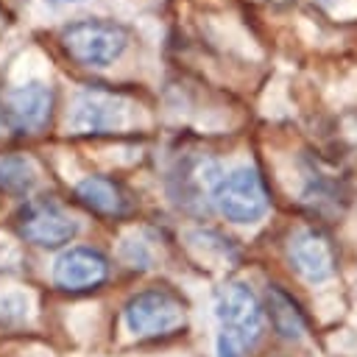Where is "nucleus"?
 Segmentation results:
<instances>
[{
	"label": "nucleus",
	"instance_id": "2",
	"mask_svg": "<svg viewBox=\"0 0 357 357\" xmlns=\"http://www.w3.org/2000/svg\"><path fill=\"white\" fill-rule=\"evenodd\" d=\"M123 318L128 332L137 337H165L184 326L187 310L181 296L170 287H148L128 298Z\"/></svg>",
	"mask_w": 357,
	"mask_h": 357
},
{
	"label": "nucleus",
	"instance_id": "5",
	"mask_svg": "<svg viewBox=\"0 0 357 357\" xmlns=\"http://www.w3.org/2000/svg\"><path fill=\"white\" fill-rule=\"evenodd\" d=\"M215 315L220 332L234 337L243 349L254 346L262 337V307L254 290L243 282H229L215 296Z\"/></svg>",
	"mask_w": 357,
	"mask_h": 357
},
{
	"label": "nucleus",
	"instance_id": "1",
	"mask_svg": "<svg viewBox=\"0 0 357 357\" xmlns=\"http://www.w3.org/2000/svg\"><path fill=\"white\" fill-rule=\"evenodd\" d=\"M61 47L78 67L103 70L128 47V31L112 20H78L61 31Z\"/></svg>",
	"mask_w": 357,
	"mask_h": 357
},
{
	"label": "nucleus",
	"instance_id": "13",
	"mask_svg": "<svg viewBox=\"0 0 357 357\" xmlns=\"http://www.w3.org/2000/svg\"><path fill=\"white\" fill-rule=\"evenodd\" d=\"M218 357H243V346L234 337L220 332L218 335Z\"/></svg>",
	"mask_w": 357,
	"mask_h": 357
},
{
	"label": "nucleus",
	"instance_id": "10",
	"mask_svg": "<svg viewBox=\"0 0 357 357\" xmlns=\"http://www.w3.org/2000/svg\"><path fill=\"white\" fill-rule=\"evenodd\" d=\"M75 198L100 218H123L131 212V198L114 178L86 176L75 184Z\"/></svg>",
	"mask_w": 357,
	"mask_h": 357
},
{
	"label": "nucleus",
	"instance_id": "4",
	"mask_svg": "<svg viewBox=\"0 0 357 357\" xmlns=\"http://www.w3.org/2000/svg\"><path fill=\"white\" fill-rule=\"evenodd\" d=\"M212 201L231 223H257L271 206L265 181L254 167H237L223 176L212 190Z\"/></svg>",
	"mask_w": 357,
	"mask_h": 357
},
{
	"label": "nucleus",
	"instance_id": "14",
	"mask_svg": "<svg viewBox=\"0 0 357 357\" xmlns=\"http://www.w3.org/2000/svg\"><path fill=\"white\" fill-rule=\"evenodd\" d=\"M47 3H70V0H47Z\"/></svg>",
	"mask_w": 357,
	"mask_h": 357
},
{
	"label": "nucleus",
	"instance_id": "11",
	"mask_svg": "<svg viewBox=\"0 0 357 357\" xmlns=\"http://www.w3.org/2000/svg\"><path fill=\"white\" fill-rule=\"evenodd\" d=\"M36 184V167L28 156L11 153L0 156V190L11 195H25Z\"/></svg>",
	"mask_w": 357,
	"mask_h": 357
},
{
	"label": "nucleus",
	"instance_id": "12",
	"mask_svg": "<svg viewBox=\"0 0 357 357\" xmlns=\"http://www.w3.org/2000/svg\"><path fill=\"white\" fill-rule=\"evenodd\" d=\"M268 301H271V318H273V326L284 335V337H298L304 332V321L293 304V298L287 293H282L279 287H271L268 290Z\"/></svg>",
	"mask_w": 357,
	"mask_h": 357
},
{
	"label": "nucleus",
	"instance_id": "6",
	"mask_svg": "<svg viewBox=\"0 0 357 357\" xmlns=\"http://www.w3.org/2000/svg\"><path fill=\"white\" fill-rule=\"evenodd\" d=\"M17 231L25 243L39 248H61L78 231V223L53 201L36 198L28 201L17 215Z\"/></svg>",
	"mask_w": 357,
	"mask_h": 357
},
{
	"label": "nucleus",
	"instance_id": "8",
	"mask_svg": "<svg viewBox=\"0 0 357 357\" xmlns=\"http://www.w3.org/2000/svg\"><path fill=\"white\" fill-rule=\"evenodd\" d=\"M109 279V259L89 245H73L53 262V282L67 293H86Z\"/></svg>",
	"mask_w": 357,
	"mask_h": 357
},
{
	"label": "nucleus",
	"instance_id": "3",
	"mask_svg": "<svg viewBox=\"0 0 357 357\" xmlns=\"http://www.w3.org/2000/svg\"><path fill=\"white\" fill-rule=\"evenodd\" d=\"M134 103L103 86H86L73 100V112L67 117V126L73 134H114L128 126Z\"/></svg>",
	"mask_w": 357,
	"mask_h": 357
},
{
	"label": "nucleus",
	"instance_id": "7",
	"mask_svg": "<svg viewBox=\"0 0 357 357\" xmlns=\"http://www.w3.org/2000/svg\"><path fill=\"white\" fill-rule=\"evenodd\" d=\"M56 95L42 81H28L3 95V120L17 134H39L53 114Z\"/></svg>",
	"mask_w": 357,
	"mask_h": 357
},
{
	"label": "nucleus",
	"instance_id": "9",
	"mask_svg": "<svg viewBox=\"0 0 357 357\" xmlns=\"http://www.w3.org/2000/svg\"><path fill=\"white\" fill-rule=\"evenodd\" d=\"M287 257H290L296 273H301L307 282H326L335 273V268H337L335 245H332V240L321 229H301V231H296L290 237Z\"/></svg>",
	"mask_w": 357,
	"mask_h": 357
}]
</instances>
